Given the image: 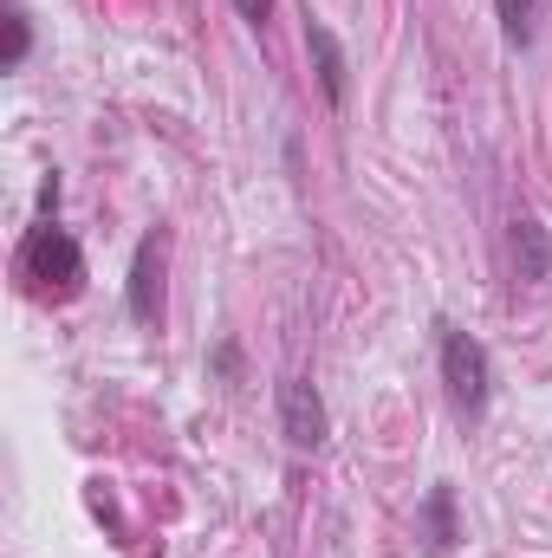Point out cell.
Wrapping results in <instances>:
<instances>
[{"mask_svg":"<svg viewBox=\"0 0 552 558\" xmlns=\"http://www.w3.org/2000/svg\"><path fill=\"white\" fill-rule=\"evenodd\" d=\"M442 390L461 416H481L488 410V390H494V364H488V344L442 325Z\"/></svg>","mask_w":552,"mask_h":558,"instance_id":"6da1fadb","label":"cell"},{"mask_svg":"<svg viewBox=\"0 0 552 558\" xmlns=\"http://www.w3.org/2000/svg\"><path fill=\"white\" fill-rule=\"evenodd\" d=\"M20 274L33 279L46 299H72L85 286V254L65 228H33L26 247H20Z\"/></svg>","mask_w":552,"mask_h":558,"instance_id":"7a4b0ae2","label":"cell"},{"mask_svg":"<svg viewBox=\"0 0 552 558\" xmlns=\"http://www.w3.org/2000/svg\"><path fill=\"white\" fill-rule=\"evenodd\" d=\"M279 428H286L292 448H319L332 435V416H325V403H319V390L305 377H286L279 384Z\"/></svg>","mask_w":552,"mask_h":558,"instance_id":"3957f363","label":"cell"},{"mask_svg":"<svg viewBox=\"0 0 552 558\" xmlns=\"http://www.w3.org/2000/svg\"><path fill=\"white\" fill-rule=\"evenodd\" d=\"M131 318L156 325L163 318V234H143L131 260Z\"/></svg>","mask_w":552,"mask_h":558,"instance_id":"277c9868","label":"cell"},{"mask_svg":"<svg viewBox=\"0 0 552 558\" xmlns=\"http://www.w3.org/2000/svg\"><path fill=\"white\" fill-rule=\"evenodd\" d=\"M305 52H312V72H319V92H325V105L338 111V105H345V92H351V78H345V46H338V33H332L325 20H305Z\"/></svg>","mask_w":552,"mask_h":558,"instance_id":"5b68a950","label":"cell"},{"mask_svg":"<svg viewBox=\"0 0 552 558\" xmlns=\"http://www.w3.org/2000/svg\"><path fill=\"white\" fill-rule=\"evenodd\" d=\"M422 539H429V558H448L455 553V487H429L422 494Z\"/></svg>","mask_w":552,"mask_h":558,"instance_id":"8992f818","label":"cell"},{"mask_svg":"<svg viewBox=\"0 0 552 558\" xmlns=\"http://www.w3.org/2000/svg\"><path fill=\"white\" fill-rule=\"evenodd\" d=\"M514 267H520V279H547L552 274V241H547V228H540L533 215L514 221Z\"/></svg>","mask_w":552,"mask_h":558,"instance_id":"52a82bcc","label":"cell"},{"mask_svg":"<svg viewBox=\"0 0 552 558\" xmlns=\"http://www.w3.org/2000/svg\"><path fill=\"white\" fill-rule=\"evenodd\" d=\"M533 7H540V0H494L507 46H527V39H533Z\"/></svg>","mask_w":552,"mask_h":558,"instance_id":"ba28073f","label":"cell"},{"mask_svg":"<svg viewBox=\"0 0 552 558\" xmlns=\"http://www.w3.org/2000/svg\"><path fill=\"white\" fill-rule=\"evenodd\" d=\"M26 52H33V20H26L20 7H7V59H0V65H7V72H20V65H26Z\"/></svg>","mask_w":552,"mask_h":558,"instance_id":"9c48e42d","label":"cell"},{"mask_svg":"<svg viewBox=\"0 0 552 558\" xmlns=\"http://www.w3.org/2000/svg\"><path fill=\"white\" fill-rule=\"evenodd\" d=\"M235 371H241V344L221 338V344H215V377H235Z\"/></svg>","mask_w":552,"mask_h":558,"instance_id":"30bf717a","label":"cell"},{"mask_svg":"<svg viewBox=\"0 0 552 558\" xmlns=\"http://www.w3.org/2000/svg\"><path fill=\"white\" fill-rule=\"evenodd\" d=\"M235 7H241L248 26H267V13H274V0H235Z\"/></svg>","mask_w":552,"mask_h":558,"instance_id":"8fae6325","label":"cell"}]
</instances>
